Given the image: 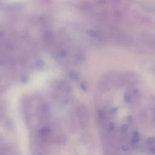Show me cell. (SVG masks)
Instances as JSON below:
<instances>
[{"label":"cell","mask_w":155,"mask_h":155,"mask_svg":"<svg viewBox=\"0 0 155 155\" xmlns=\"http://www.w3.org/2000/svg\"><path fill=\"white\" fill-rule=\"evenodd\" d=\"M153 121H154V123H155V116L154 117V119H153Z\"/></svg>","instance_id":"18"},{"label":"cell","mask_w":155,"mask_h":155,"mask_svg":"<svg viewBox=\"0 0 155 155\" xmlns=\"http://www.w3.org/2000/svg\"><path fill=\"white\" fill-rule=\"evenodd\" d=\"M147 143L150 145H153L155 143V138L154 137L149 138L147 140Z\"/></svg>","instance_id":"8"},{"label":"cell","mask_w":155,"mask_h":155,"mask_svg":"<svg viewBox=\"0 0 155 155\" xmlns=\"http://www.w3.org/2000/svg\"><path fill=\"white\" fill-rule=\"evenodd\" d=\"M49 131H49L48 128L45 127H43L40 130V135L42 136H47L48 135Z\"/></svg>","instance_id":"7"},{"label":"cell","mask_w":155,"mask_h":155,"mask_svg":"<svg viewBox=\"0 0 155 155\" xmlns=\"http://www.w3.org/2000/svg\"><path fill=\"white\" fill-rule=\"evenodd\" d=\"M115 125L114 123H113V122L110 123L109 125V131L110 133H112L115 130Z\"/></svg>","instance_id":"11"},{"label":"cell","mask_w":155,"mask_h":155,"mask_svg":"<svg viewBox=\"0 0 155 155\" xmlns=\"http://www.w3.org/2000/svg\"><path fill=\"white\" fill-rule=\"evenodd\" d=\"M131 100V96L130 94H126L124 96V101L126 102H130Z\"/></svg>","instance_id":"10"},{"label":"cell","mask_w":155,"mask_h":155,"mask_svg":"<svg viewBox=\"0 0 155 155\" xmlns=\"http://www.w3.org/2000/svg\"><path fill=\"white\" fill-rule=\"evenodd\" d=\"M154 112H155V108H154Z\"/></svg>","instance_id":"20"},{"label":"cell","mask_w":155,"mask_h":155,"mask_svg":"<svg viewBox=\"0 0 155 155\" xmlns=\"http://www.w3.org/2000/svg\"><path fill=\"white\" fill-rule=\"evenodd\" d=\"M98 118H99V120L101 123H103L105 121V113L104 111L101 110L99 111Z\"/></svg>","instance_id":"6"},{"label":"cell","mask_w":155,"mask_h":155,"mask_svg":"<svg viewBox=\"0 0 155 155\" xmlns=\"http://www.w3.org/2000/svg\"><path fill=\"white\" fill-rule=\"evenodd\" d=\"M38 155H42V154H38Z\"/></svg>","instance_id":"19"},{"label":"cell","mask_w":155,"mask_h":155,"mask_svg":"<svg viewBox=\"0 0 155 155\" xmlns=\"http://www.w3.org/2000/svg\"><path fill=\"white\" fill-rule=\"evenodd\" d=\"M81 89H82L83 90H84V91H86V86L85 85H83V84H82L81 86Z\"/></svg>","instance_id":"17"},{"label":"cell","mask_w":155,"mask_h":155,"mask_svg":"<svg viewBox=\"0 0 155 155\" xmlns=\"http://www.w3.org/2000/svg\"><path fill=\"white\" fill-rule=\"evenodd\" d=\"M143 43L147 47H150L153 50H155V35L153 34H143L141 38Z\"/></svg>","instance_id":"2"},{"label":"cell","mask_w":155,"mask_h":155,"mask_svg":"<svg viewBox=\"0 0 155 155\" xmlns=\"http://www.w3.org/2000/svg\"><path fill=\"white\" fill-rule=\"evenodd\" d=\"M127 120L129 122H131L132 121H133V117L131 116H129L128 117V119H127Z\"/></svg>","instance_id":"16"},{"label":"cell","mask_w":155,"mask_h":155,"mask_svg":"<svg viewBox=\"0 0 155 155\" xmlns=\"http://www.w3.org/2000/svg\"><path fill=\"white\" fill-rule=\"evenodd\" d=\"M139 133L138 131H135L133 132V136H132V139H131V141L134 144H136L139 142Z\"/></svg>","instance_id":"3"},{"label":"cell","mask_w":155,"mask_h":155,"mask_svg":"<svg viewBox=\"0 0 155 155\" xmlns=\"http://www.w3.org/2000/svg\"><path fill=\"white\" fill-rule=\"evenodd\" d=\"M21 81L23 82H26L28 81V78L26 76H23L22 78H21Z\"/></svg>","instance_id":"14"},{"label":"cell","mask_w":155,"mask_h":155,"mask_svg":"<svg viewBox=\"0 0 155 155\" xmlns=\"http://www.w3.org/2000/svg\"><path fill=\"white\" fill-rule=\"evenodd\" d=\"M76 58L78 60H79L80 61H83L84 60H85V56H84L83 55L80 54L78 55H77Z\"/></svg>","instance_id":"12"},{"label":"cell","mask_w":155,"mask_h":155,"mask_svg":"<svg viewBox=\"0 0 155 155\" xmlns=\"http://www.w3.org/2000/svg\"><path fill=\"white\" fill-rule=\"evenodd\" d=\"M129 130V125H127V124H124L121 127V131L122 133H125L127 132V131Z\"/></svg>","instance_id":"9"},{"label":"cell","mask_w":155,"mask_h":155,"mask_svg":"<svg viewBox=\"0 0 155 155\" xmlns=\"http://www.w3.org/2000/svg\"><path fill=\"white\" fill-rule=\"evenodd\" d=\"M69 77L71 78L72 80L74 81H78L80 79V76L76 72H71L69 73Z\"/></svg>","instance_id":"5"},{"label":"cell","mask_w":155,"mask_h":155,"mask_svg":"<svg viewBox=\"0 0 155 155\" xmlns=\"http://www.w3.org/2000/svg\"><path fill=\"white\" fill-rule=\"evenodd\" d=\"M121 149L123 152H127L129 150V147L128 145H123L122 147H121Z\"/></svg>","instance_id":"13"},{"label":"cell","mask_w":155,"mask_h":155,"mask_svg":"<svg viewBox=\"0 0 155 155\" xmlns=\"http://www.w3.org/2000/svg\"><path fill=\"white\" fill-rule=\"evenodd\" d=\"M76 111L77 115L80 119V124L82 127H85L87 123L88 119V111L87 110V108L84 105H81L77 109Z\"/></svg>","instance_id":"1"},{"label":"cell","mask_w":155,"mask_h":155,"mask_svg":"<svg viewBox=\"0 0 155 155\" xmlns=\"http://www.w3.org/2000/svg\"><path fill=\"white\" fill-rule=\"evenodd\" d=\"M42 111H43V115H48L50 114V107L47 104L44 105L43 107H42Z\"/></svg>","instance_id":"4"},{"label":"cell","mask_w":155,"mask_h":155,"mask_svg":"<svg viewBox=\"0 0 155 155\" xmlns=\"http://www.w3.org/2000/svg\"><path fill=\"white\" fill-rule=\"evenodd\" d=\"M149 152H150V153H151L152 154H155V147H151L150 149H149Z\"/></svg>","instance_id":"15"}]
</instances>
